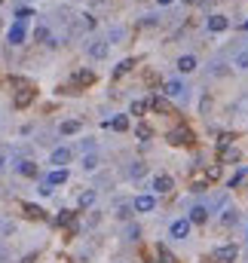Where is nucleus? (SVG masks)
<instances>
[{
	"instance_id": "nucleus-31",
	"label": "nucleus",
	"mask_w": 248,
	"mask_h": 263,
	"mask_svg": "<svg viewBox=\"0 0 248 263\" xmlns=\"http://www.w3.org/2000/svg\"><path fill=\"white\" fill-rule=\"evenodd\" d=\"M144 107H147V101H132V113H135V117L144 113Z\"/></svg>"
},
{
	"instance_id": "nucleus-18",
	"label": "nucleus",
	"mask_w": 248,
	"mask_h": 263,
	"mask_svg": "<svg viewBox=\"0 0 248 263\" xmlns=\"http://www.w3.org/2000/svg\"><path fill=\"white\" fill-rule=\"evenodd\" d=\"M77 132H80V122H77V120L62 122V135H77Z\"/></svg>"
},
{
	"instance_id": "nucleus-14",
	"label": "nucleus",
	"mask_w": 248,
	"mask_h": 263,
	"mask_svg": "<svg viewBox=\"0 0 248 263\" xmlns=\"http://www.w3.org/2000/svg\"><path fill=\"white\" fill-rule=\"evenodd\" d=\"M46 181H49L52 187H59V184H64V181H67V168H55V171H52V175H49Z\"/></svg>"
},
{
	"instance_id": "nucleus-6",
	"label": "nucleus",
	"mask_w": 248,
	"mask_h": 263,
	"mask_svg": "<svg viewBox=\"0 0 248 263\" xmlns=\"http://www.w3.org/2000/svg\"><path fill=\"white\" fill-rule=\"evenodd\" d=\"M206 25H208L211 34H221V31H227V28H230V21H227V16H208Z\"/></svg>"
},
{
	"instance_id": "nucleus-23",
	"label": "nucleus",
	"mask_w": 248,
	"mask_h": 263,
	"mask_svg": "<svg viewBox=\"0 0 248 263\" xmlns=\"http://www.w3.org/2000/svg\"><path fill=\"white\" fill-rule=\"evenodd\" d=\"M34 40H46V43H49V40H52V37H49V28H46V25H37V31H34Z\"/></svg>"
},
{
	"instance_id": "nucleus-10",
	"label": "nucleus",
	"mask_w": 248,
	"mask_h": 263,
	"mask_svg": "<svg viewBox=\"0 0 248 263\" xmlns=\"http://www.w3.org/2000/svg\"><path fill=\"white\" fill-rule=\"evenodd\" d=\"M208 221V208L206 205H193L190 208V223H206Z\"/></svg>"
},
{
	"instance_id": "nucleus-28",
	"label": "nucleus",
	"mask_w": 248,
	"mask_h": 263,
	"mask_svg": "<svg viewBox=\"0 0 248 263\" xmlns=\"http://www.w3.org/2000/svg\"><path fill=\"white\" fill-rule=\"evenodd\" d=\"M236 221H239V214H236L233 208H227V214L221 217V223H227V226H230V223H236Z\"/></svg>"
},
{
	"instance_id": "nucleus-29",
	"label": "nucleus",
	"mask_w": 248,
	"mask_h": 263,
	"mask_svg": "<svg viewBox=\"0 0 248 263\" xmlns=\"http://www.w3.org/2000/svg\"><path fill=\"white\" fill-rule=\"evenodd\" d=\"M31 16H34L31 9H19V13H16V21H19V25H25V21H28Z\"/></svg>"
},
{
	"instance_id": "nucleus-17",
	"label": "nucleus",
	"mask_w": 248,
	"mask_h": 263,
	"mask_svg": "<svg viewBox=\"0 0 248 263\" xmlns=\"http://www.w3.org/2000/svg\"><path fill=\"white\" fill-rule=\"evenodd\" d=\"M156 254H160V263H175V254L165 245H156Z\"/></svg>"
},
{
	"instance_id": "nucleus-20",
	"label": "nucleus",
	"mask_w": 248,
	"mask_h": 263,
	"mask_svg": "<svg viewBox=\"0 0 248 263\" xmlns=\"http://www.w3.org/2000/svg\"><path fill=\"white\" fill-rule=\"evenodd\" d=\"M221 159L224 162H236V159H239V150H236V147H227V150H221Z\"/></svg>"
},
{
	"instance_id": "nucleus-3",
	"label": "nucleus",
	"mask_w": 248,
	"mask_h": 263,
	"mask_svg": "<svg viewBox=\"0 0 248 263\" xmlns=\"http://www.w3.org/2000/svg\"><path fill=\"white\" fill-rule=\"evenodd\" d=\"M168 141H172V144H190V141H193V132H190L187 125H178V129L168 132Z\"/></svg>"
},
{
	"instance_id": "nucleus-33",
	"label": "nucleus",
	"mask_w": 248,
	"mask_h": 263,
	"mask_svg": "<svg viewBox=\"0 0 248 263\" xmlns=\"http://www.w3.org/2000/svg\"><path fill=\"white\" fill-rule=\"evenodd\" d=\"M55 221H59V223H71V211H64V208H62V211H59V217H55Z\"/></svg>"
},
{
	"instance_id": "nucleus-30",
	"label": "nucleus",
	"mask_w": 248,
	"mask_h": 263,
	"mask_svg": "<svg viewBox=\"0 0 248 263\" xmlns=\"http://www.w3.org/2000/svg\"><path fill=\"white\" fill-rule=\"evenodd\" d=\"M236 67H242V71H248V52L236 55Z\"/></svg>"
},
{
	"instance_id": "nucleus-32",
	"label": "nucleus",
	"mask_w": 248,
	"mask_h": 263,
	"mask_svg": "<svg viewBox=\"0 0 248 263\" xmlns=\"http://www.w3.org/2000/svg\"><path fill=\"white\" fill-rule=\"evenodd\" d=\"M77 83H92V74H89V71H80V74H77Z\"/></svg>"
},
{
	"instance_id": "nucleus-34",
	"label": "nucleus",
	"mask_w": 248,
	"mask_h": 263,
	"mask_svg": "<svg viewBox=\"0 0 248 263\" xmlns=\"http://www.w3.org/2000/svg\"><path fill=\"white\" fill-rule=\"evenodd\" d=\"M126 233H129V239H138V236H141V226H138V223H132Z\"/></svg>"
},
{
	"instance_id": "nucleus-24",
	"label": "nucleus",
	"mask_w": 248,
	"mask_h": 263,
	"mask_svg": "<svg viewBox=\"0 0 248 263\" xmlns=\"http://www.w3.org/2000/svg\"><path fill=\"white\" fill-rule=\"evenodd\" d=\"M19 171H21V175H28V178H34V175H37V165H34V162H19Z\"/></svg>"
},
{
	"instance_id": "nucleus-1",
	"label": "nucleus",
	"mask_w": 248,
	"mask_h": 263,
	"mask_svg": "<svg viewBox=\"0 0 248 263\" xmlns=\"http://www.w3.org/2000/svg\"><path fill=\"white\" fill-rule=\"evenodd\" d=\"M236 257H239V248L236 245H221V248H215V254H211L215 263H233Z\"/></svg>"
},
{
	"instance_id": "nucleus-39",
	"label": "nucleus",
	"mask_w": 248,
	"mask_h": 263,
	"mask_svg": "<svg viewBox=\"0 0 248 263\" xmlns=\"http://www.w3.org/2000/svg\"><path fill=\"white\" fill-rule=\"evenodd\" d=\"M0 3H3V0H0Z\"/></svg>"
},
{
	"instance_id": "nucleus-8",
	"label": "nucleus",
	"mask_w": 248,
	"mask_h": 263,
	"mask_svg": "<svg viewBox=\"0 0 248 263\" xmlns=\"http://www.w3.org/2000/svg\"><path fill=\"white\" fill-rule=\"evenodd\" d=\"M6 40L13 43V46H21V43H25V25H19V21H16V25L9 28V34H6Z\"/></svg>"
},
{
	"instance_id": "nucleus-2",
	"label": "nucleus",
	"mask_w": 248,
	"mask_h": 263,
	"mask_svg": "<svg viewBox=\"0 0 248 263\" xmlns=\"http://www.w3.org/2000/svg\"><path fill=\"white\" fill-rule=\"evenodd\" d=\"M163 92H165V98H184L187 95V86L181 83V80H168V83L163 86Z\"/></svg>"
},
{
	"instance_id": "nucleus-25",
	"label": "nucleus",
	"mask_w": 248,
	"mask_h": 263,
	"mask_svg": "<svg viewBox=\"0 0 248 263\" xmlns=\"http://www.w3.org/2000/svg\"><path fill=\"white\" fill-rule=\"evenodd\" d=\"M144 171H147V165H144V162H135V165H129V178H141Z\"/></svg>"
},
{
	"instance_id": "nucleus-37",
	"label": "nucleus",
	"mask_w": 248,
	"mask_h": 263,
	"mask_svg": "<svg viewBox=\"0 0 248 263\" xmlns=\"http://www.w3.org/2000/svg\"><path fill=\"white\" fill-rule=\"evenodd\" d=\"M156 3H160V6H172L175 0H156Z\"/></svg>"
},
{
	"instance_id": "nucleus-5",
	"label": "nucleus",
	"mask_w": 248,
	"mask_h": 263,
	"mask_svg": "<svg viewBox=\"0 0 248 263\" xmlns=\"http://www.w3.org/2000/svg\"><path fill=\"white\" fill-rule=\"evenodd\" d=\"M190 226H193V223H190V217H181V221L172 223V230H168V233H172L175 239H187L190 236Z\"/></svg>"
},
{
	"instance_id": "nucleus-27",
	"label": "nucleus",
	"mask_w": 248,
	"mask_h": 263,
	"mask_svg": "<svg viewBox=\"0 0 248 263\" xmlns=\"http://www.w3.org/2000/svg\"><path fill=\"white\" fill-rule=\"evenodd\" d=\"M25 214H28V217H43V208H40V205H31V202H28V205H25Z\"/></svg>"
},
{
	"instance_id": "nucleus-13",
	"label": "nucleus",
	"mask_w": 248,
	"mask_h": 263,
	"mask_svg": "<svg viewBox=\"0 0 248 263\" xmlns=\"http://www.w3.org/2000/svg\"><path fill=\"white\" fill-rule=\"evenodd\" d=\"M153 205H156L153 196H138L135 199V211H153Z\"/></svg>"
},
{
	"instance_id": "nucleus-36",
	"label": "nucleus",
	"mask_w": 248,
	"mask_h": 263,
	"mask_svg": "<svg viewBox=\"0 0 248 263\" xmlns=\"http://www.w3.org/2000/svg\"><path fill=\"white\" fill-rule=\"evenodd\" d=\"M83 28H95V19L92 16H83Z\"/></svg>"
},
{
	"instance_id": "nucleus-26",
	"label": "nucleus",
	"mask_w": 248,
	"mask_h": 263,
	"mask_svg": "<svg viewBox=\"0 0 248 263\" xmlns=\"http://www.w3.org/2000/svg\"><path fill=\"white\" fill-rule=\"evenodd\" d=\"M135 135H138L141 141H147V138H150V125H147V122H138V129H135Z\"/></svg>"
},
{
	"instance_id": "nucleus-15",
	"label": "nucleus",
	"mask_w": 248,
	"mask_h": 263,
	"mask_svg": "<svg viewBox=\"0 0 248 263\" xmlns=\"http://www.w3.org/2000/svg\"><path fill=\"white\" fill-rule=\"evenodd\" d=\"M132 67H135V59H123V61H120V64L114 67V77H123V74H129Z\"/></svg>"
},
{
	"instance_id": "nucleus-22",
	"label": "nucleus",
	"mask_w": 248,
	"mask_h": 263,
	"mask_svg": "<svg viewBox=\"0 0 248 263\" xmlns=\"http://www.w3.org/2000/svg\"><path fill=\"white\" fill-rule=\"evenodd\" d=\"M83 168H86V171H95V168H98V156H95V153L83 156Z\"/></svg>"
},
{
	"instance_id": "nucleus-38",
	"label": "nucleus",
	"mask_w": 248,
	"mask_h": 263,
	"mask_svg": "<svg viewBox=\"0 0 248 263\" xmlns=\"http://www.w3.org/2000/svg\"><path fill=\"white\" fill-rule=\"evenodd\" d=\"M3 165H6V156H3V153H0V171H3Z\"/></svg>"
},
{
	"instance_id": "nucleus-35",
	"label": "nucleus",
	"mask_w": 248,
	"mask_h": 263,
	"mask_svg": "<svg viewBox=\"0 0 248 263\" xmlns=\"http://www.w3.org/2000/svg\"><path fill=\"white\" fill-rule=\"evenodd\" d=\"M40 193H43V196H49V193H52V184H49V181H43V187H40Z\"/></svg>"
},
{
	"instance_id": "nucleus-16",
	"label": "nucleus",
	"mask_w": 248,
	"mask_h": 263,
	"mask_svg": "<svg viewBox=\"0 0 248 263\" xmlns=\"http://www.w3.org/2000/svg\"><path fill=\"white\" fill-rule=\"evenodd\" d=\"M110 129H114V132H126L129 129V117H123V113L114 117V120H110Z\"/></svg>"
},
{
	"instance_id": "nucleus-4",
	"label": "nucleus",
	"mask_w": 248,
	"mask_h": 263,
	"mask_svg": "<svg viewBox=\"0 0 248 263\" xmlns=\"http://www.w3.org/2000/svg\"><path fill=\"white\" fill-rule=\"evenodd\" d=\"M34 92H37V89H31V86H21L19 92H16V98H13V104L21 110V107H28L31 101H34Z\"/></svg>"
},
{
	"instance_id": "nucleus-9",
	"label": "nucleus",
	"mask_w": 248,
	"mask_h": 263,
	"mask_svg": "<svg viewBox=\"0 0 248 263\" xmlns=\"http://www.w3.org/2000/svg\"><path fill=\"white\" fill-rule=\"evenodd\" d=\"M178 71L181 74H193L196 71V55H181V59H178Z\"/></svg>"
},
{
	"instance_id": "nucleus-7",
	"label": "nucleus",
	"mask_w": 248,
	"mask_h": 263,
	"mask_svg": "<svg viewBox=\"0 0 248 263\" xmlns=\"http://www.w3.org/2000/svg\"><path fill=\"white\" fill-rule=\"evenodd\" d=\"M172 187H175V181L168 178V175H156V178H153V190L163 193V196H165V193H172Z\"/></svg>"
},
{
	"instance_id": "nucleus-21",
	"label": "nucleus",
	"mask_w": 248,
	"mask_h": 263,
	"mask_svg": "<svg viewBox=\"0 0 248 263\" xmlns=\"http://www.w3.org/2000/svg\"><path fill=\"white\" fill-rule=\"evenodd\" d=\"M92 202H95V190H86V193H80V208H89Z\"/></svg>"
},
{
	"instance_id": "nucleus-12",
	"label": "nucleus",
	"mask_w": 248,
	"mask_h": 263,
	"mask_svg": "<svg viewBox=\"0 0 248 263\" xmlns=\"http://www.w3.org/2000/svg\"><path fill=\"white\" fill-rule=\"evenodd\" d=\"M52 162L59 165V168H64V162H71V150H67V147H59V150H52Z\"/></svg>"
},
{
	"instance_id": "nucleus-11",
	"label": "nucleus",
	"mask_w": 248,
	"mask_h": 263,
	"mask_svg": "<svg viewBox=\"0 0 248 263\" xmlns=\"http://www.w3.org/2000/svg\"><path fill=\"white\" fill-rule=\"evenodd\" d=\"M107 49H110V43H107V40H95L92 46H89V55H92V59H104Z\"/></svg>"
},
{
	"instance_id": "nucleus-19",
	"label": "nucleus",
	"mask_w": 248,
	"mask_h": 263,
	"mask_svg": "<svg viewBox=\"0 0 248 263\" xmlns=\"http://www.w3.org/2000/svg\"><path fill=\"white\" fill-rule=\"evenodd\" d=\"M150 107H153V110H160V113H165V110H168V101L160 98V95H153V98H150Z\"/></svg>"
}]
</instances>
